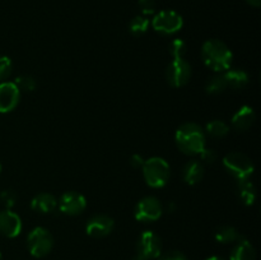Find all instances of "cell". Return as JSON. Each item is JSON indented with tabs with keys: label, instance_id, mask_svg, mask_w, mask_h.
I'll use <instances>...</instances> for the list:
<instances>
[{
	"label": "cell",
	"instance_id": "cell-13",
	"mask_svg": "<svg viewBox=\"0 0 261 260\" xmlns=\"http://www.w3.org/2000/svg\"><path fill=\"white\" fill-rule=\"evenodd\" d=\"M22 219L10 209L0 212V233L8 239H14L22 232Z\"/></svg>",
	"mask_w": 261,
	"mask_h": 260
},
{
	"label": "cell",
	"instance_id": "cell-3",
	"mask_svg": "<svg viewBox=\"0 0 261 260\" xmlns=\"http://www.w3.org/2000/svg\"><path fill=\"white\" fill-rule=\"evenodd\" d=\"M142 170L145 183L153 189L163 188L170 180V165L162 157H152L145 160Z\"/></svg>",
	"mask_w": 261,
	"mask_h": 260
},
{
	"label": "cell",
	"instance_id": "cell-30",
	"mask_svg": "<svg viewBox=\"0 0 261 260\" xmlns=\"http://www.w3.org/2000/svg\"><path fill=\"white\" fill-rule=\"evenodd\" d=\"M158 260H188V257L180 251H168L166 254H161Z\"/></svg>",
	"mask_w": 261,
	"mask_h": 260
},
{
	"label": "cell",
	"instance_id": "cell-6",
	"mask_svg": "<svg viewBox=\"0 0 261 260\" xmlns=\"http://www.w3.org/2000/svg\"><path fill=\"white\" fill-rule=\"evenodd\" d=\"M152 25L157 32L170 36L181 31L184 25V19L175 10H161L153 18Z\"/></svg>",
	"mask_w": 261,
	"mask_h": 260
},
{
	"label": "cell",
	"instance_id": "cell-11",
	"mask_svg": "<svg viewBox=\"0 0 261 260\" xmlns=\"http://www.w3.org/2000/svg\"><path fill=\"white\" fill-rule=\"evenodd\" d=\"M115 221L107 214H96L91 217L86 224V232L94 239L106 237L114 231Z\"/></svg>",
	"mask_w": 261,
	"mask_h": 260
},
{
	"label": "cell",
	"instance_id": "cell-19",
	"mask_svg": "<svg viewBox=\"0 0 261 260\" xmlns=\"http://www.w3.org/2000/svg\"><path fill=\"white\" fill-rule=\"evenodd\" d=\"M227 86L232 89H242L249 84V74L242 69H231L223 73Z\"/></svg>",
	"mask_w": 261,
	"mask_h": 260
},
{
	"label": "cell",
	"instance_id": "cell-34",
	"mask_svg": "<svg viewBox=\"0 0 261 260\" xmlns=\"http://www.w3.org/2000/svg\"><path fill=\"white\" fill-rule=\"evenodd\" d=\"M176 209V205L173 203H171V204H168V211L170 212H173Z\"/></svg>",
	"mask_w": 261,
	"mask_h": 260
},
{
	"label": "cell",
	"instance_id": "cell-12",
	"mask_svg": "<svg viewBox=\"0 0 261 260\" xmlns=\"http://www.w3.org/2000/svg\"><path fill=\"white\" fill-rule=\"evenodd\" d=\"M20 99V91L14 82L0 83V112L8 114L18 106Z\"/></svg>",
	"mask_w": 261,
	"mask_h": 260
},
{
	"label": "cell",
	"instance_id": "cell-20",
	"mask_svg": "<svg viewBox=\"0 0 261 260\" xmlns=\"http://www.w3.org/2000/svg\"><path fill=\"white\" fill-rule=\"evenodd\" d=\"M240 233L234 227L231 226H221L214 232V239L219 244H232L240 239Z\"/></svg>",
	"mask_w": 261,
	"mask_h": 260
},
{
	"label": "cell",
	"instance_id": "cell-17",
	"mask_svg": "<svg viewBox=\"0 0 261 260\" xmlns=\"http://www.w3.org/2000/svg\"><path fill=\"white\" fill-rule=\"evenodd\" d=\"M231 260H256V251L249 240L240 237L231 252Z\"/></svg>",
	"mask_w": 261,
	"mask_h": 260
},
{
	"label": "cell",
	"instance_id": "cell-26",
	"mask_svg": "<svg viewBox=\"0 0 261 260\" xmlns=\"http://www.w3.org/2000/svg\"><path fill=\"white\" fill-rule=\"evenodd\" d=\"M13 70V64L8 56H0V81L9 78Z\"/></svg>",
	"mask_w": 261,
	"mask_h": 260
},
{
	"label": "cell",
	"instance_id": "cell-37",
	"mask_svg": "<svg viewBox=\"0 0 261 260\" xmlns=\"http://www.w3.org/2000/svg\"><path fill=\"white\" fill-rule=\"evenodd\" d=\"M0 172H2V165H0Z\"/></svg>",
	"mask_w": 261,
	"mask_h": 260
},
{
	"label": "cell",
	"instance_id": "cell-15",
	"mask_svg": "<svg viewBox=\"0 0 261 260\" xmlns=\"http://www.w3.org/2000/svg\"><path fill=\"white\" fill-rule=\"evenodd\" d=\"M56 206H58V200L53 194L48 193L37 194L31 200V209L41 214L53 213Z\"/></svg>",
	"mask_w": 261,
	"mask_h": 260
},
{
	"label": "cell",
	"instance_id": "cell-1",
	"mask_svg": "<svg viewBox=\"0 0 261 260\" xmlns=\"http://www.w3.org/2000/svg\"><path fill=\"white\" fill-rule=\"evenodd\" d=\"M175 140L181 152L188 155H196L200 154L201 150L205 148L206 137L200 125L186 122L176 130Z\"/></svg>",
	"mask_w": 261,
	"mask_h": 260
},
{
	"label": "cell",
	"instance_id": "cell-23",
	"mask_svg": "<svg viewBox=\"0 0 261 260\" xmlns=\"http://www.w3.org/2000/svg\"><path fill=\"white\" fill-rule=\"evenodd\" d=\"M149 28V19L144 15H137L129 23V30L133 36H142Z\"/></svg>",
	"mask_w": 261,
	"mask_h": 260
},
{
	"label": "cell",
	"instance_id": "cell-32",
	"mask_svg": "<svg viewBox=\"0 0 261 260\" xmlns=\"http://www.w3.org/2000/svg\"><path fill=\"white\" fill-rule=\"evenodd\" d=\"M246 3L247 4L252 5V7H256V8H259L261 5V0H246Z\"/></svg>",
	"mask_w": 261,
	"mask_h": 260
},
{
	"label": "cell",
	"instance_id": "cell-18",
	"mask_svg": "<svg viewBox=\"0 0 261 260\" xmlns=\"http://www.w3.org/2000/svg\"><path fill=\"white\" fill-rule=\"evenodd\" d=\"M237 195L245 205L250 206L256 201V188L250 178L237 181Z\"/></svg>",
	"mask_w": 261,
	"mask_h": 260
},
{
	"label": "cell",
	"instance_id": "cell-31",
	"mask_svg": "<svg viewBox=\"0 0 261 260\" xmlns=\"http://www.w3.org/2000/svg\"><path fill=\"white\" fill-rule=\"evenodd\" d=\"M144 162L145 160L140 154H133L132 157H130V165L134 168H142Z\"/></svg>",
	"mask_w": 261,
	"mask_h": 260
},
{
	"label": "cell",
	"instance_id": "cell-5",
	"mask_svg": "<svg viewBox=\"0 0 261 260\" xmlns=\"http://www.w3.org/2000/svg\"><path fill=\"white\" fill-rule=\"evenodd\" d=\"M27 246L31 255L35 257H45L54 247V237L45 227H36L27 237Z\"/></svg>",
	"mask_w": 261,
	"mask_h": 260
},
{
	"label": "cell",
	"instance_id": "cell-25",
	"mask_svg": "<svg viewBox=\"0 0 261 260\" xmlns=\"http://www.w3.org/2000/svg\"><path fill=\"white\" fill-rule=\"evenodd\" d=\"M14 83L15 86L19 88V91H25V92L35 91L36 86H37L35 78L31 75H27V74H24V75H19L18 78H15Z\"/></svg>",
	"mask_w": 261,
	"mask_h": 260
},
{
	"label": "cell",
	"instance_id": "cell-8",
	"mask_svg": "<svg viewBox=\"0 0 261 260\" xmlns=\"http://www.w3.org/2000/svg\"><path fill=\"white\" fill-rule=\"evenodd\" d=\"M191 78V66L185 59H173L166 69L167 83L173 88H180L188 84Z\"/></svg>",
	"mask_w": 261,
	"mask_h": 260
},
{
	"label": "cell",
	"instance_id": "cell-16",
	"mask_svg": "<svg viewBox=\"0 0 261 260\" xmlns=\"http://www.w3.org/2000/svg\"><path fill=\"white\" fill-rule=\"evenodd\" d=\"M204 177V166L200 161L191 160L182 168V178L188 185H196Z\"/></svg>",
	"mask_w": 261,
	"mask_h": 260
},
{
	"label": "cell",
	"instance_id": "cell-4",
	"mask_svg": "<svg viewBox=\"0 0 261 260\" xmlns=\"http://www.w3.org/2000/svg\"><path fill=\"white\" fill-rule=\"evenodd\" d=\"M223 166L227 172L233 176L237 181L247 180L255 171L251 158L241 152H231L224 155Z\"/></svg>",
	"mask_w": 261,
	"mask_h": 260
},
{
	"label": "cell",
	"instance_id": "cell-29",
	"mask_svg": "<svg viewBox=\"0 0 261 260\" xmlns=\"http://www.w3.org/2000/svg\"><path fill=\"white\" fill-rule=\"evenodd\" d=\"M200 158L203 160V162H205V163H214V162H216V160H217L216 150L205 147L200 152Z\"/></svg>",
	"mask_w": 261,
	"mask_h": 260
},
{
	"label": "cell",
	"instance_id": "cell-21",
	"mask_svg": "<svg viewBox=\"0 0 261 260\" xmlns=\"http://www.w3.org/2000/svg\"><path fill=\"white\" fill-rule=\"evenodd\" d=\"M205 132L213 138H224L229 133V126L222 120H213L206 124Z\"/></svg>",
	"mask_w": 261,
	"mask_h": 260
},
{
	"label": "cell",
	"instance_id": "cell-27",
	"mask_svg": "<svg viewBox=\"0 0 261 260\" xmlns=\"http://www.w3.org/2000/svg\"><path fill=\"white\" fill-rule=\"evenodd\" d=\"M17 194L13 190H3L2 194H0V201L5 205V208L10 209L12 206L15 205L17 203Z\"/></svg>",
	"mask_w": 261,
	"mask_h": 260
},
{
	"label": "cell",
	"instance_id": "cell-36",
	"mask_svg": "<svg viewBox=\"0 0 261 260\" xmlns=\"http://www.w3.org/2000/svg\"><path fill=\"white\" fill-rule=\"evenodd\" d=\"M0 260H3V256H2V252H0Z\"/></svg>",
	"mask_w": 261,
	"mask_h": 260
},
{
	"label": "cell",
	"instance_id": "cell-24",
	"mask_svg": "<svg viewBox=\"0 0 261 260\" xmlns=\"http://www.w3.org/2000/svg\"><path fill=\"white\" fill-rule=\"evenodd\" d=\"M168 51H170L171 56L173 59H184L186 51H188V45L181 38H175L173 41H171L170 46H168Z\"/></svg>",
	"mask_w": 261,
	"mask_h": 260
},
{
	"label": "cell",
	"instance_id": "cell-28",
	"mask_svg": "<svg viewBox=\"0 0 261 260\" xmlns=\"http://www.w3.org/2000/svg\"><path fill=\"white\" fill-rule=\"evenodd\" d=\"M138 5H139L140 10L143 14L149 15L155 12V2L154 0H138Z\"/></svg>",
	"mask_w": 261,
	"mask_h": 260
},
{
	"label": "cell",
	"instance_id": "cell-22",
	"mask_svg": "<svg viewBox=\"0 0 261 260\" xmlns=\"http://www.w3.org/2000/svg\"><path fill=\"white\" fill-rule=\"evenodd\" d=\"M228 88L227 86V82L224 79L223 74H218V75H214L213 78H211L206 83L205 89L206 93L209 94H219L222 92H224L226 89Z\"/></svg>",
	"mask_w": 261,
	"mask_h": 260
},
{
	"label": "cell",
	"instance_id": "cell-33",
	"mask_svg": "<svg viewBox=\"0 0 261 260\" xmlns=\"http://www.w3.org/2000/svg\"><path fill=\"white\" fill-rule=\"evenodd\" d=\"M133 260H148V259L143 256V255H140L139 252H137V254L134 255V257H133Z\"/></svg>",
	"mask_w": 261,
	"mask_h": 260
},
{
	"label": "cell",
	"instance_id": "cell-2",
	"mask_svg": "<svg viewBox=\"0 0 261 260\" xmlns=\"http://www.w3.org/2000/svg\"><path fill=\"white\" fill-rule=\"evenodd\" d=\"M204 64L217 73H223L231 68L233 54L228 46L219 40H208L201 47Z\"/></svg>",
	"mask_w": 261,
	"mask_h": 260
},
{
	"label": "cell",
	"instance_id": "cell-14",
	"mask_svg": "<svg viewBox=\"0 0 261 260\" xmlns=\"http://www.w3.org/2000/svg\"><path fill=\"white\" fill-rule=\"evenodd\" d=\"M255 120H256L255 110L251 106L245 105L232 117V126L237 132H246L254 125Z\"/></svg>",
	"mask_w": 261,
	"mask_h": 260
},
{
	"label": "cell",
	"instance_id": "cell-7",
	"mask_svg": "<svg viewBox=\"0 0 261 260\" xmlns=\"http://www.w3.org/2000/svg\"><path fill=\"white\" fill-rule=\"evenodd\" d=\"M163 213V206L155 196H145L137 204L134 217L137 221L152 223L158 221Z\"/></svg>",
	"mask_w": 261,
	"mask_h": 260
},
{
	"label": "cell",
	"instance_id": "cell-9",
	"mask_svg": "<svg viewBox=\"0 0 261 260\" xmlns=\"http://www.w3.org/2000/svg\"><path fill=\"white\" fill-rule=\"evenodd\" d=\"M137 252L149 259H157L162 254L161 237L153 231H144L139 236L137 244Z\"/></svg>",
	"mask_w": 261,
	"mask_h": 260
},
{
	"label": "cell",
	"instance_id": "cell-35",
	"mask_svg": "<svg viewBox=\"0 0 261 260\" xmlns=\"http://www.w3.org/2000/svg\"><path fill=\"white\" fill-rule=\"evenodd\" d=\"M205 260H224V259H222V257H219V256H211Z\"/></svg>",
	"mask_w": 261,
	"mask_h": 260
},
{
	"label": "cell",
	"instance_id": "cell-10",
	"mask_svg": "<svg viewBox=\"0 0 261 260\" xmlns=\"http://www.w3.org/2000/svg\"><path fill=\"white\" fill-rule=\"evenodd\" d=\"M61 213L68 216H78L87 208V200L84 195L78 191H66L60 196L58 201Z\"/></svg>",
	"mask_w": 261,
	"mask_h": 260
}]
</instances>
